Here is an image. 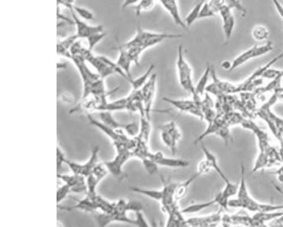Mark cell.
<instances>
[{"instance_id": "obj_13", "label": "cell", "mask_w": 283, "mask_h": 227, "mask_svg": "<svg viewBox=\"0 0 283 227\" xmlns=\"http://www.w3.org/2000/svg\"><path fill=\"white\" fill-rule=\"evenodd\" d=\"M99 196H91L86 194L85 198L79 201L76 204L71 206H61L57 205V208L63 211L81 210L86 213H94L100 210Z\"/></svg>"}, {"instance_id": "obj_44", "label": "cell", "mask_w": 283, "mask_h": 227, "mask_svg": "<svg viewBox=\"0 0 283 227\" xmlns=\"http://www.w3.org/2000/svg\"><path fill=\"white\" fill-rule=\"evenodd\" d=\"M226 5L231 9H236L240 11L244 15L246 13V10L239 0H225Z\"/></svg>"}, {"instance_id": "obj_32", "label": "cell", "mask_w": 283, "mask_h": 227, "mask_svg": "<svg viewBox=\"0 0 283 227\" xmlns=\"http://www.w3.org/2000/svg\"><path fill=\"white\" fill-rule=\"evenodd\" d=\"M128 98L127 97L119 98L113 102H108L103 107L102 111H122L126 110Z\"/></svg>"}, {"instance_id": "obj_43", "label": "cell", "mask_w": 283, "mask_h": 227, "mask_svg": "<svg viewBox=\"0 0 283 227\" xmlns=\"http://www.w3.org/2000/svg\"><path fill=\"white\" fill-rule=\"evenodd\" d=\"M127 51L132 59L133 63L137 66L139 65V59H140L141 55L144 50L141 47H133L131 49H127Z\"/></svg>"}, {"instance_id": "obj_30", "label": "cell", "mask_w": 283, "mask_h": 227, "mask_svg": "<svg viewBox=\"0 0 283 227\" xmlns=\"http://www.w3.org/2000/svg\"><path fill=\"white\" fill-rule=\"evenodd\" d=\"M215 204H217L216 198H214L213 200L202 203H198V204H194L186 206V208L181 210V212L184 214H194L202 212L207 208H210Z\"/></svg>"}, {"instance_id": "obj_28", "label": "cell", "mask_w": 283, "mask_h": 227, "mask_svg": "<svg viewBox=\"0 0 283 227\" xmlns=\"http://www.w3.org/2000/svg\"><path fill=\"white\" fill-rule=\"evenodd\" d=\"M154 69L155 66L154 65H151L144 74L136 78L131 79L129 83L131 86H132L133 90L141 89L142 87L148 81L151 75L153 74V73Z\"/></svg>"}, {"instance_id": "obj_50", "label": "cell", "mask_w": 283, "mask_h": 227, "mask_svg": "<svg viewBox=\"0 0 283 227\" xmlns=\"http://www.w3.org/2000/svg\"><path fill=\"white\" fill-rule=\"evenodd\" d=\"M221 67L222 69L230 73L231 68H232V62L228 61H223L221 64Z\"/></svg>"}, {"instance_id": "obj_16", "label": "cell", "mask_w": 283, "mask_h": 227, "mask_svg": "<svg viewBox=\"0 0 283 227\" xmlns=\"http://www.w3.org/2000/svg\"><path fill=\"white\" fill-rule=\"evenodd\" d=\"M223 209L221 208L216 213L209 216L198 217H192L187 220L188 226L207 227L215 226L222 222Z\"/></svg>"}, {"instance_id": "obj_18", "label": "cell", "mask_w": 283, "mask_h": 227, "mask_svg": "<svg viewBox=\"0 0 283 227\" xmlns=\"http://www.w3.org/2000/svg\"><path fill=\"white\" fill-rule=\"evenodd\" d=\"M158 1L161 2L163 7L169 12L174 22L178 26L185 29L186 26L181 17L177 0H158Z\"/></svg>"}, {"instance_id": "obj_2", "label": "cell", "mask_w": 283, "mask_h": 227, "mask_svg": "<svg viewBox=\"0 0 283 227\" xmlns=\"http://www.w3.org/2000/svg\"><path fill=\"white\" fill-rule=\"evenodd\" d=\"M182 37V34L154 33L143 30L139 26L134 38L129 41L122 44L121 46L126 50L133 47H141L145 51L165 40L180 39Z\"/></svg>"}, {"instance_id": "obj_37", "label": "cell", "mask_w": 283, "mask_h": 227, "mask_svg": "<svg viewBox=\"0 0 283 227\" xmlns=\"http://www.w3.org/2000/svg\"><path fill=\"white\" fill-rule=\"evenodd\" d=\"M262 77L270 80L276 79H282L283 77V70L274 69L270 67L263 74Z\"/></svg>"}, {"instance_id": "obj_15", "label": "cell", "mask_w": 283, "mask_h": 227, "mask_svg": "<svg viewBox=\"0 0 283 227\" xmlns=\"http://www.w3.org/2000/svg\"><path fill=\"white\" fill-rule=\"evenodd\" d=\"M232 10L230 7L225 5L219 13L222 19L223 30L226 42H228L232 37L235 26V18Z\"/></svg>"}, {"instance_id": "obj_25", "label": "cell", "mask_w": 283, "mask_h": 227, "mask_svg": "<svg viewBox=\"0 0 283 227\" xmlns=\"http://www.w3.org/2000/svg\"><path fill=\"white\" fill-rule=\"evenodd\" d=\"M200 176L201 174L197 172L194 174L193 176L190 177L188 180L183 182L178 183L174 195L175 200H176L177 202L181 200V199L186 196L187 192H188L189 187L191 184V183L196 180V179Z\"/></svg>"}, {"instance_id": "obj_36", "label": "cell", "mask_w": 283, "mask_h": 227, "mask_svg": "<svg viewBox=\"0 0 283 227\" xmlns=\"http://www.w3.org/2000/svg\"><path fill=\"white\" fill-rule=\"evenodd\" d=\"M141 160L147 173L151 175L159 174V165L156 162L149 157L143 158Z\"/></svg>"}, {"instance_id": "obj_45", "label": "cell", "mask_w": 283, "mask_h": 227, "mask_svg": "<svg viewBox=\"0 0 283 227\" xmlns=\"http://www.w3.org/2000/svg\"><path fill=\"white\" fill-rule=\"evenodd\" d=\"M215 14L213 13V11L210 9L208 5V3L206 1L203 4L201 8L200 13H199L198 19L213 17Z\"/></svg>"}, {"instance_id": "obj_39", "label": "cell", "mask_w": 283, "mask_h": 227, "mask_svg": "<svg viewBox=\"0 0 283 227\" xmlns=\"http://www.w3.org/2000/svg\"><path fill=\"white\" fill-rule=\"evenodd\" d=\"M155 0H139L135 6V13L139 15L142 11L149 10L154 5Z\"/></svg>"}, {"instance_id": "obj_48", "label": "cell", "mask_w": 283, "mask_h": 227, "mask_svg": "<svg viewBox=\"0 0 283 227\" xmlns=\"http://www.w3.org/2000/svg\"><path fill=\"white\" fill-rule=\"evenodd\" d=\"M75 1V0H57V4L58 5H61L71 10L73 9Z\"/></svg>"}, {"instance_id": "obj_34", "label": "cell", "mask_w": 283, "mask_h": 227, "mask_svg": "<svg viewBox=\"0 0 283 227\" xmlns=\"http://www.w3.org/2000/svg\"><path fill=\"white\" fill-rule=\"evenodd\" d=\"M159 129L167 131L177 143L181 137L180 131L177 128L176 123L173 121L161 126Z\"/></svg>"}, {"instance_id": "obj_3", "label": "cell", "mask_w": 283, "mask_h": 227, "mask_svg": "<svg viewBox=\"0 0 283 227\" xmlns=\"http://www.w3.org/2000/svg\"><path fill=\"white\" fill-rule=\"evenodd\" d=\"M116 154L113 160L103 162L109 172L113 177L121 181L126 177L123 172V167L125 163L133 156L132 151L134 143L126 144L123 143H115L113 144Z\"/></svg>"}, {"instance_id": "obj_8", "label": "cell", "mask_w": 283, "mask_h": 227, "mask_svg": "<svg viewBox=\"0 0 283 227\" xmlns=\"http://www.w3.org/2000/svg\"><path fill=\"white\" fill-rule=\"evenodd\" d=\"M81 55L85 59L87 63L94 68L97 73L102 78L105 79L110 76L114 74L113 69L103 61L100 56L94 55L92 51L89 50L88 48L86 49L85 47H83Z\"/></svg>"}, {"instance_id": "obj_49", "label": "cell", "mask_w": 283, "mask_h": 227, "mask_svg": "<svg viewBox=\"0 0 283 227\" xmlns=\"http://www.w3.org/2000/svg\"><path fill=\"white\" fill-rule=\"evenodd\" d=\"M272 1L275 7H276L278 13L283 20V6L282 5V3L279 1V0H272Z\"/></svg>"}, {"instance_id": "obj_19", "label": "cell", "mask_w": 283, "mask_h": 227, "mask_svg": "<svg viewBox=\"0 0 283 227\" xmlns=\"http://www.w3.org/2000/svg\"><path fill=\"white\" fill-rule=\"evenodd\" d=\"M117 49L118 51V56L117 62L115 63L124 72L127 76L132 79L130 73L131 66L133 63L132 59L130 57L128 51L123 49L120 45L118 46Z\"/></svg>"}, {"instance_id": "obj_46", "label": "cell", "mask_w": 283, "mask_h": 227, "mask_svg": "<svg viewBox=\"0 0 283 227\" xmlns=\"http://www.w3.org/2000/svg\"><path fill=\"white\" fill-rule=\"evenodd\" d=\"M66 157L65 156L64 153L62 152V151L59 148V147L57 149V172L62 168V166L63 164H65V161L66 160Z\"/></svg>"}, {"instance_id": "obj_47", "label": "cell", "mask_w": 283, "mask_h": 227, "mask_svg": "<svg viewBox=\"0 0 283 227\" xmlns=\"http://www.w3.org/2000/svg\"><path fill=\"white\" fill-rule=\"evenodd\" d=\"M135 216H136V218L135 219V221H136L137 226L138 227H148L149 225L147 224V221L143 216L142 212H138L135 213Z\"/></svg>"}, {"instance_id": "obj_10", "label": "cell", "mask_w": 283, "mask_h": 227, "mask_svg": "<svg viewBox=\"0 0 283 227\" xmlns=\"http://www.w3.org/2000/svg\"><path fill=\"white\" fill-rule=\"evenodd\" d=\"M74 21V25L76 27V33L78 39H88L93 36L105 31L102 25L91 26L85 21H82L73 9L70 10Z\"/></svg>"}, {"instance_id": "obj_29", "label": "cell", "mask_w": 283, "mask_h": 227, "mask_svg": "<svg viewBox=\"0 0 283 227\" xmlns=\"http://www.w3.org/2000/svg\"><path fill=\"white\" fill-rule=\"evenodd\" d=\"M208 0H197L195 5L190 10L189 14L186 15L184 19V22L186 27L190 26L197 20L198 19L199 13L201 10V8L206 1Z\"/></svg>"}, {"instance_id": "obj_35", "label": "cell", "mask_w": 283, "mask_h": 227, "mask_svg": "<svg viewBox=\"0 0 283 227\" xmlns=\"http://www.w3.org/2000/svg\"><path fill=\"white\" fill-rule=\"evenodd\" d=\"M162 141L164 144L171 150L173 155L176 153L177 143L166 131L161 130Z\"/></svg>"}, {"instance_id": "obj_22", "label": "cell", "mask_w": 283, "mask_h": 227, "mask_svg": "<svg viewBox=\"0 0 283 227\" xmlns=\"http://www.w3.org/2000/svg\"><path fill=\"white\" fill-rule=\"evenodd\" d=\"M159 165L170 168H184L190 165V162L181 158L167 157L163 154L156 161Z\"/></svg>"}, {"instance_id": "obj_17", "label": "cell", "mask_w": 283, "mask_h": 227, "mask_svg": "<svg viewBox=\"0 0 283 227\" xmlns=\"http://www.w3.org/2000/svg\"><path fill=\"white\" fill-rule=\"evenodd\" d=\"M282 58H283V51H282L280 55H278L276 57L271 60L266 65L255 71L252 75H251L250 76L245 79L244 81L237 84V91L248 88V87L250 86V85L252 84L253 81L256 80V79L260 77H262L263 74L265 73V71L267 69H268L270 67H272L275 63L280 61Z\"/></svg>"}, {"instance_id": "obj_21", "label": "cell", "mask_w": 283, "mask_h": 227, "mask_svg": "<svg viewBox=\"0 0 283 227\" xmlns=\"http://www.w3.org/2000/svg\"><path fill=\"white\" fill-rule=\"evenodd\" d=\"M99 118L100 121L104 124L110 127V128L121 134H126L124 131L126 124H122V123L118 122L113 117L112 112L110 111H99Z\"/></svg>"}, {"instance_id": "obj_5", "label": "cell", "mask_w": 283, "mask_h": 227, "mask_svg": "<svg viewBox=\"0 0 283 227\" xmlns=\"http://www.w3.org/2000/svg\"><path fill=\"white\" fill-rule=\"evenodd\" d=\"M176 68L180 85L185 91L193 94L195 92V86L193 81V71L184 58L182 45L178 47Z\"/></svg>"}, {"instance_id": "obj_41", "label": "cell", "mask_w": 283, "mask_h": 227, "mask_svg": "<svg viewBox=\"0 0 283 227\" xmlns=\"http://www.w3.org/2000/svg\"><path fill=\"white\" fill-rule=\"evenodd\" d=\"M106 32L104 31L102 33H99L93 36L92 37L87 39L88 43V49L92 51L94 48L98 45V44L105 38L106 36Z\"/></svg>"}, {"instance_id": "obj_27", "label": "cell", "mask_w": 283, "mask_h": 227, "mask_svg": "<svg viewBox=\"0 0 283 227\" xmlns=\"http://www.w3.org/2000/svg\"><path fill=\"white\" fill-rule=\"evenodd\" d=\"M211 66L209 63L207 64V67L204 73L199 78L197 85L195 86V92L201 97L206 93V89L208 85V81L210 76L211 75ZM194 94V93H193Z\"/></svg>"}, {"instance_id": "obj_40", "label": "cell", "mask_w": 283, "mask_h": 227, "mask_svg": "<svg viewBox=\"0 0 283 227\" xmlns=\"http://www.w3.org/2000/svg\"><path fill=\"white\" fill-rule=\"evenodd\" d=\"M71 193L70 187L65 184L59 187L57 192V204L59 205L67 197L69 194Z\"/></svg>"}, {"instance_id": "obj_23", "label": "cell", "mask_w": 283, "mask_h": 227, "mask_svg": "<svg viewBox=\"0 0 283 227\" xmlns=\"http://www.w3.org/2000/svg\"><path fill=\"white\" fill-rule=\"evenodd\" d=\"M178 206L170 211L168 214L169 219L167 221V227H183L188 226L185 220L181 210H179Z\"/></svg>"}, {"instance_id": "obj_31", "label": "cell", "mask_w": 283, "mask_h": 227, "mask_svg": "<svg viewBox=\"0 0 283 227\" xmlns=\"http://www.w3.org/2000/svg\"><path fill=\"white\" fill-rule=\"evenodd\" d=\"M133 192L148 197L152 200L160 202L162 199V191L157 190L147 189L145 188H138V187H132L130 188Z\"/></svg>"}, {"instance_id": "obj_4", "label": "cell", "mask_w": 283, "mask_h": 227, "mask_svg": "<svg viewBox=\"0 0 283 227\" xmlns=\"http://www.w3.org/2000/svg\"><path fill=\"white\" fill-rule=\"evenodd\" d=\"M70 61L72 62L77 68L79 75H80L82 84L83 91L80 100L85 99L90 95L91 87L98 79L101 77L97 73L91 71L85 59L81 55H71Z\"/></svg>"}, {"instance_id": "obj_42", "label": "cell", "mask_w": 283, "mask_h": 227, "mask_svg": "<svg viewBox=\"0 0 283 227\" xmlns=\"http://www.w3.org/2000/svg\"><path fill=\"white\" fill-rule=\"evenodd\" d=\"M207 2L215 15L219 14L222 8L226 5L225 0H208Z\"/></svg>"}, {"instance_id": "obj_11", "label": "cell", "mask_w": 283, "mask_h": 227, "mask_svg": "<svg viewBox=\"0 0 283 227\" xmlns=\"http://www.w3.org/2000/svg\"><path fill=\"white\" fill-rule=\"evenodd\" d=\"M109 171L103 163H99L86 179L87 193L91 196H97V189L99 183L106 177Z\"/></svg>"}, {"instance_id": "obj_33", "label": "cell", "mask_w": 283, "mask_h": 227, "mask_svg": "<svg viewBox=\"0 0 283 227\" xmlns=\"http://www.w3.org/2000/svg\"><path fill=\"white\" fill-rule=\"evenodd\" d=\"M252 35L256 41L262 42L269 38L270 32L266 26L258 25L254 27L252 31Z\"/></svg>"}, {"instance_id": "obj_14", "label": "cell", "mask_w": 283, "mask_h": 227, "mask_svg": "<svg viewBox=\"0 0 283 227\" xmlns=\"http://www.w3.org/2000/svg\"><path fill=\"white\" fill-rule=\"evenodd\" d=\"M57 177L64 184L69 186L71 193H87L86 179L84 176L72 173L71 174H57Z\"/></svg>"}, {"instance_id": "obj_38", "label": "cell", "mask_w": 283, "mask_h": 227, "mask_svg": "<svg viewBox=\"0 0 283 227\" xmlns=\"http://www.w3.org/2000/svg\"><path fill=\"white\" fill-rule=\"evenodd\" d=\"M72 9L75 13L80 16L81 18L86 20V21H91V20L94 19L95 17L93 12L85 7L74 5Z\"/></svg>"}, {"instance_id": "obj_24", "label": "cell", "mask_w": 283, "mask_h": 227, "mask_svg": "<svg viewBox=\"0 0 283 227\" xmlns=\"http://www.w3.org/2000/svg\"><path fill=\"white\" fill-rule=\"evenodd\" d=\"M163 99L182 113H188L190 110L195 105L194 101L189 99H176L167 97L163 98Z\"/></svg>"}, {"instance_id": "obj_9", "label": "cell", "mask_w": 283, "mask_h": 227, "mask_svg": "<svg viewBox=\"0 0 283 227\" xmlns=\"http://www.w3.org/2000/svg\"><path fill=\"white\" fill-rule=\"evenodd\" d=\"M86 118L91 125L97 127L99 130L102 131L104 134L106 135L113 142V144L115 143L130 144L133 142L132 139H130V138L127 137L126 134H121L110 128V127L104 124L101 121L96 119L89 113H86Z\"/></svg>"}, {"instance_id": "obj_20", "label": "cell", "mask_w": 283, "mask_h": 227, "mask_svg": "<svg viewBox=\"0 0 283 227\" xmlns=\"http://www.w3.org/2000/svg\"><path fill=\"white\" fill-rule=\"evenodd\" d=\"M201 148L203 151V153H204L205 160L208 162L209 165L211 166V169H214L216 171L217 173L219 174V176L221 177L223 181L225 182V185L229 184L231 182L229 179L227 178L226 175L221 169L220 166L219 165L217 158L216 156L210 151L204 145H202Z\"/></svg>"}, {"instance_id": "obj_26", "label": "cell", "mask_w": 283, "mask_h": 227, "mask_svg": "<svg viewBox=\"0 0 283 227\" xmlns=\"http://www.w3.org/2000/svg\"><path fill=\"white\" fill-rule=\"evenodd\" d=\"M150 120V119L147 118L146 115H141L139 133L137 138L146 144H148L151 134V127Z\"/></svg>"}, {"instance_id": "obj_6", "label": "cell", "mask_w": 283, "mask_h": 227, "mask_svg": "<svg viewBox=\"0 0 283 227\" xmlns=\"http://www.w3.org/2000/svg\"><path fill=\"white\" fill-rule=\"evenodd\" d=\"M273 50V43L271 41L267 42L264 45L261 46L254 45L250 49L242 52L234 59L232 62V68H231L230 73L244 65L250 60L261 57L262 56L269 54Z\"/></svg>"}, {"instance_id": "obj_7", "label": "cell", "mask_w": 283, "mask_h": 227, "mask_svg": "<svg viewBox=\"0 0 283 227\" xmlns=\"http://www.w3.org/2000/svg\"><path fill=\"white\" fill-rule=\"evenodd\" d=\"M99 147L95 146L91 151L89 160L84 163H77L66 159L65 164L74 174L81 175L86 178L93 172V169L98 164Z\"/></svg>"}, {"instance_id": "obj_12", "label": "cell", "mask_w": 283, "mask_h": 227, "mask_svg": "<svg viewBox=\"0 0 283 227\" xmlns=\"http://www.w3.org/2000/svg\"><path fill=\"white\" fill-rule=\"evenodd\" d=\"M157 82V75L156 74H153L148 81L141 89L146 115L149 119H150L151 108H152L155 93H156Z\"/></svg>"}, {"instance_id": "obj_1", "label": "cell", "mask_w": 283, "mask_h": 227, "mask_svg": "<svg viewBox=\"0 0 283 227\" xmlns=\"http://www.w3.org/2000/svg\"><path fill=\"white\" fill-rule=\"evenodd\" d=\"M240 177V182L236 194L237 197L230 199L228 208L245 209L254 213L278 212V210L283 209V205L263 204L253 200L250 196L246 186L245 169L244 164H241V166Z\"/></svg>"}]
</instances>
